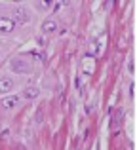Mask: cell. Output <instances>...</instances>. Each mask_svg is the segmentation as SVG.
<instances>
[{
	"label": "cell",
	"instance_id": "obj_8",
	"mask_svg": "<svg viewBox=\"0 0 137 150\" xmlns=\"http://www.w3.org/2000/svg\"><path fill=\"white\" fill-rule=\"evenodd\" d=\"M23 95H25L27 99H36V97L40 95V89H36V88H29V89H25V91H23Z\"/></svg>",
	"mask_w": 137,
	"mask_h": 150
},
{
	"label": "cell",
	"instance_id": "obj_7",
	"mask_svg": "<svg viewBox=\"0 0 137 150\" xmlns=\"http://www.w3.org/2000/svg\"><path fill=\"white\" fill-rule=\"evenodd\" d=\"M55 29H57V23H55V21H46L44 25H42V30H44L46 34L55 33Z\"/></svg>",
	"mask_w": 137,
	"mask_h": 150
},
{
	"label": "cell",
	"instance_id": "obj_3",
	"mask_svg": "<svg viewBox=\"0 0 137 150\" xmlns=\"http://www.w3.org/2000/svg\"><path fill=\"white\" fill-rule=\"evenodd\" d=\"M13 29H15V21H13V19H10V17H0V33L8 34V33H11Z\"/></svg>",
	"mask_w": 137,
	"mask_h": 150
},
{
	"label": "cell",
	"instance_id": "obj_9",
	"mask_svg": "<svg viewBox=\"0 0 137 150\" xmlns=\"http://www.w3.org/2000/svg\"><path fill=\"white\" fill-rule=\"evenodd\" d=\"M36 6L40 8V10H48V8H50V2H36Z\"/></svg>",
	"mask_w": 137,
	"mask_h": 150
},
{
	"label": "cell",
	"instance_id": "obj_5",
	"mask_svg": "<svg viewBox=\"0 0 137 150\" xmlns=\"http://www.w3.org/2000/svg\"><path fill=\"white\" fill-rule=\"evenodd\" d=\"M0 105H2L4 110L13 108L15 105H19V95H8V97H4V99L0 101Z\"/></svg>",
	"mask_w": 137,
	"mask_h": 150
},
{
	"label": "cell",
	"instance_id": "obj_2",
	"mask_svg": "<svg viewBox=\"0 0 137 150\" xmlns=\"http://www.w3.org/2000/svg\"><path fill=\"white\" fill-rule=\"evenodd\" d=\"M105 46H107V36H105V34H101V36L93 42L92 50H89V55H92V57H99V55L103 53Z\"/></svg>",
	"mask_w": 137,
	"mask_h": 150
},
{
	"label": "cell",
	"instance_id": "obj_4",
	"mask_svg": "<svg viewBox=\"0 0 137 150\" xmlns=\"http://www.w3.org/2000/svg\"><path fill=\"white\" fill-rule=\"evenodd\" d=\"M13 15H15V23H19V25H27V23L31 21V17H29L25 8H17Z\"/></svg>",
	"mask_w": 137,
	"mask_h": 150
},
{
	"label": "cell",
	"instance_id": "obj_1",
	"mask_svg": "<svg viewBox=\"0 0 137 150\" xmlns=\"http://www.w3.org/2000/svg\"><path fill=\"white\" fill-rule=\"evenodd\" d=\"M10 69L13 70L15 74H27L33 70V67L25 61V59H11L10 61Z\"/></svg>",
	"mask_w": 137,
	"mask_h": 150
},
{
	"label": "cell",
	"instance_id": "obj_6",
	"mask_svg": "<svg viewBox=\"0 0 137 150\" xmlns=\"http://www.w3.org/2000/svg\"><path fill=\"white\" fill-rule=\"evenodd\" d=\"M13 88H15V84H13V80H11V78H0V95L10 93Z\"/></svg>",
	"mask_w": 137,
	"mask_h": 150
}]
</instances>
